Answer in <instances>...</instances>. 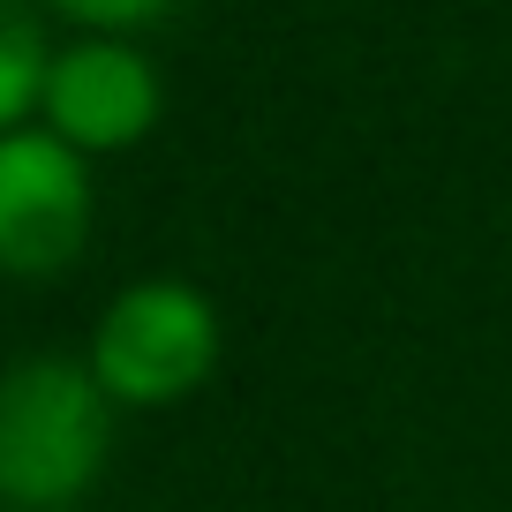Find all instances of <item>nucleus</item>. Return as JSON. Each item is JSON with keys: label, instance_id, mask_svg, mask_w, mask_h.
<instances>
[{"label": "nucleus", "instance_id": "nucleus-1", "mask_svg": "<svg viewBox=\"0 0 512 512\" xmlns=\"http://www.w3.org/2000/svg\"><path fill=\"white\" fill-rule=\"evenodd\" d=\"M113 460V400L91 362L0 369V512H76Z\"/></svg>", "mask_w": 512, "mask_h": 512}, {"label": "nucleus", "instance_id": "nucleus-2", "mask_svg": "<svg viewBox=\"0 0 512 512\" xmlns=\"http://www.w3.org/2000/svg\"><path fill=\"white\" fill-rule=\"evenodd\" d=\"M219 369V309L189 279H136L91 332V377L113 407H181Z\"/></svg>", "mask_w": 512, "mask_h": 512}, {"label": "nucleus", "instance_id": "nucleus-3", "mask_svg": "<svg viewBox=\"0 0 512 512\" xmlns=\"http://www.w3.org/2000/svg\"><path fill=\"white\" fill-rule=\"evenodd\" d=\"M91 241V159L53 128L0 136V279H61Z\"/></svg>", "mask_w": 512, "mask_h": 512}, {"label": "nucleus", "instance_id": "nucleus-4", "mask_svg": "<svg viewBox=\"0 0 512 512\" xmlns=\"http://www.w3.org/2000/svg\"><path fill=\"white\" fill-rule=\"evenodd\" d=\"M38 113L83 159H106V151H136L159 128L166 83H159L144 46H128V38H76V46L53 53Z\"/></svg>", "mask_w": 512, "mask_h": 512}, {"label": "nucleus", "instance_id": "nucleus-5", "mask_svg": "<svg viewBox=\"0 0 512 512\" xmlns=\"http://www.w3.org/2000/svg\"><path fill=\"white\" fill-rule=\"evenodd\" d=\"M46 23H38V0H0V136L23 128V113L46 98Z\"/></svg>", "mask_w": 512, "mask_h": 512}, {"label": "nucleus", "instance_id": "nucleus-6", "mask_svg": "<svg viewBox=\"0 0 512 512\" xmlns=\"http://www.w3.org/2000/svg\"><path fill=\"white\" fill-rule=\"evenodd\" d=\"M61 16H76L91 38H128V31H151L181 8V0H53Z\"/></svg>", "mask_w": 512, "mask_h": 512}]
</instances>
